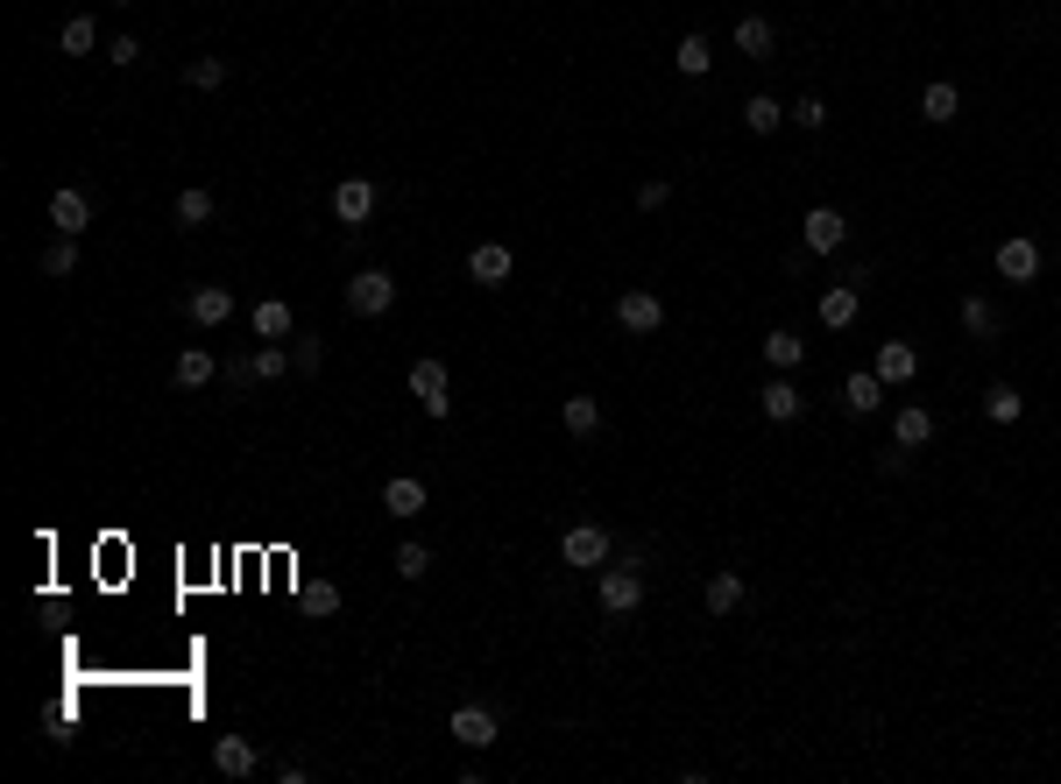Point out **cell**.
<instances>
[{
  "label": "cell",
  "mask_w": 1061,
  "mask_h": 784,
  "mask_svg": "<svg viewBox=\"0 0 1061 784\" xmlns=\"http://www.w3.org/2000/svg\"><path fill=\"white\" fill-rule=\"evenodd\" d=\"M390 305H397V276H390V269H362V276H347V311H354V319H382Z\"/></svg>",
  "instance_id": "1"
},
{
  "label": "cell",
  "mask_w": 1061,
  "mask_h": 784,
  "mask_svg": "<svg viewBox=\"0 0 1061 784\" xmlns=\"http://www.w3.org/2000/svg\"><path fill=\"white\" fill-rule=\"evenodd\" d=\"M594 601H602V615H637V601H645V572H637V566H609L602 586H594Z\"/></svg>",
  "instance_id": "2"
},
{
  "label": "cell",
  "mask_w": 1061,
  "mask_h": 784,
  "mask_svg": "<svg viewBox=\"0 0 1061 784\" xmlns=\"http://www.w3.org/2000/svg\"><path fill=\"white\" fill-rule=\"evenodd\" d=\"M842 240H849V219L835 213V205H814V213L800 219V248L806 254H842Z\"/></svg>",
  "instance_id": "3"
},
{
  "label": "cell",
  "mask_w": 1061,
  "mask_h": 784,
  "mask_svg": "<svg viewBox=\"0 0 1061 784\" xmlns=\"http://www.w3.org/2000/svg\"><path fill=\"white\" fill-rule=\"evenodd\" d=\"M411 396H417V411H425V417H446V411H453V382H446L439 360H411Z\"/></svg>",
  "instance_id": "4"
},
{
  "label": "cell",
  "mask_w": 1061,
  "mask_h": 784,
  "mask_svg": "<svg viewBox=\"0 0 1061 784\" xmlns=\"http://www.w3.org/2000/svg\"><path fill=\"white\" fill-rule=\"evenodd\" d=\"M213 771L220 777H256L262 771V749L248 735H213Z\"/></svg>",
  "instance_id": "5"
},
{
  "label": "cell",
  "mask_w": 1061,
  "mask_h": 784,
  "mask_svg": "<svg viewBox=\"0 0 1061 784\" xmlns=\"http://www.w3.org/2000/svg\"><path fill=\"white\" fill-rule=\"evenodd\" d=\"M510 269H517V254L503 248V240H482V248L468 254V276L482 283V290H503V283H510Z\"/></svg>",
  "instance_id": "6"
},
{
  "label": "cell",
  "mask_w": 1061,
  "mask_h": 784,
  "mask_svg": "<svg viewBox=\"0 0 1061 784\" xmlns=\"http://www.w3.org/2000/svg\"><path fill=\"white\" fill-rule=\"evenodd\" d=\"M616 325H623V333H659V325H665V305L651 290H623L616 297Z\"/></svg>",
  "instance_id": "7"
},
{
  "label": "cell",
  "mask_w": 1061,
  "mask_h": 784,
  "mask_svg": "<svg viewBox=\"0 0 1061 784\" xmlns=\"http://www.w3.org/2000/svg\"><path fill=\"white\" fill-rule=\"evenodd\" d=\"M185 319H191V325H205V333H220V325L234 319V290H220V283L191 290V297H185Z\"/></svg>",
  "instance_id": "8"
},
{
  "label": "cell",
  "mask_w": 1061,
  "mask_h": 784,
  "mask_svg": "<svg viewBox=\"0 0 1061 784\" xmlns=\"http://www.w3.org/2000/svg\"><path fill=\"white\" fill-rule=\"evenodd\" d=\"M368 213H376V185H368V177H340V185H333V219L362 226Z\"/></svg>",
  "instance_id": "9"
},
{
  "label": "cell",
  "mask_w": 1061,
  "mask_h": 784,
  "mask_svg": "<svg viewBox=\"0 0 1061 784\" xmlns=\"http://www.w3.org/2000/svg\"><path fill=\"white\" fill-rule=\"evenodd\" d=\"M871 368H877V382H885V389H906V382L920 375V354H913L906 340H885V346H877V360H871Z\"/></svg>",
  "instance_id": "10"
},
{
  "label": "cell",
  "mask_w": 1061,
  "mask_h": 784,
  "mask_svg": "<svg viewBox=\"0 0 1061 784\" xmlns=\"http://www.w3.org/2000/svg\"><path fill=\"white\" fill-rule=\"evenodd\" d=\"M559 559H566V566H602V559H609V531H594V523H574V531L559 537Z\"/></svg>",
  "instance_id": "11"
},
{
  "label": "cell",
  "mask_w": 1061,
  "mask_h": 784,
  "mask_svg": "<svg viewBox=\"0 0 1061 784\" xmlns=\"http://www.w3.org/2000/svg\"><path fill=\"white\" fill-rule=\"evenodd\" d=\"M757 411H765V417H771V425H793V417L806 411V396H800V389H793V382H786V375H771V382H765V389H757Z\"/></svg>",
  "instance_id": "12"
},
{
  "label": "cell",
  "mask_w": 1061,
  "mask_h": 784,
  "mask_svg": "<svg viewBox=\"0 0 1061 784\" xmlns=\"http://www.w3.org/2000/svg\"><path fill=\"white\" fill-rule=\"evenodd\" d=\"M382 509H390L397 523L425 516V480H417V474H397V480H382Z\"/></svg>",
  "instance_id": "13"
},
{
  "label": "cell",
  "mask_w": 1061,
  "mask_h": 784,
  "mask_svg": "<svg viewBox=\"0 0 1061 784\" xmlns=\"http://www.w3.org/2000/svg\"><path fill=\"white\" fill-rule=\"evenodd\" d=\"M496 714H488V706H460V714H453V743L460 749H496Z\"/></svg>",
  "instance_id": "14"
},
{
  "label": "cell",
  "mask_w": 1061,
  "mask_h": 784,
  "mask_svg": "<svg viewBox=\"0 0 1061 784\" xmlns=\"http://www.w3.org/2000/svg\"><path fill=\"white\" fill-rule=\"evenodd\" d=\"M248 325H256V340H297V311L283 305V297H262V305L248 311Z\"/></svg>",
  "instance_id": "15"
},
{
  "label": "cell",
  "mask_w": 1061,
  "mask_h": 784,
  "mask_svg": "<svg viewBox=\"0 0 1061 784\" xmlns=\"http://www.w3.org/2000/svg\"><path fill=\"white\" fill-rule=\"evenodd\" d=\"M998 276H1005V283H1034L1040 276V248H1034V240H998Z\"/></svg>",
  "instance_id": "16"
},
{
  "label": "cell",
  "mask_w": 1061,
  "mask_h": 784,
  "mask_svg": "<svg viewBox=\"0 0 1061 784\" xmlns=\"http://www.w3.org/2000/svg\"><path fill=\"white\" fill-rule=\"evenodd\" d=\"M50 226L79 240L85 226H93V199H85V191H57V199H50Z\"/></svg>",
  "instance_id": "17"
},
{
  "label": "cell",
  "mask_w": 1061,
  "mask_h": 784,
  "mask_svg": "<svg viewBox=\"0 0 1061 784\" xmlns=\"http://www.w3.org/2000/svg\"><path fill=\"white\" fill-rule=\"evenodd\" d=\"M877 403H885V382H877V368H857V375L842 382V411H849V417H871Z\"/></svg>",
  "instance_id": "18"
},
{
  "label": "cell",
  "mask_w": 1061,
  "mask_h": 784,
  "mask_svg": "<svg viewBox=\"0 0 1061 784\" xmlns=\"http://www.w3.org/2000/svg\"><path fill=\"white\" fill-rule=\"evenodd\" d=\"M821 325L828 333H842V325H857V283H835V290H821Z\"/></svg>",
  "instance_id": "19"
},
{
  "label": "cell",
  "mask_w": 1061,
  "mask_h": 784,
  "mask_svg": "<svg viewBox=\"0 0 1061 784\" xmlns=\"http://www.w3.org/2000/svg\"><path fill=\"white\" fill-rule=\"evenodd\" d=\"M736 50H743V57H757V64H765V57L779 50V28H771L765 14H743V22H736Z\"/></svg>",
  "instance_id": "20"
},
{
  "label": "cell",
  "mask_w": 1061,
  "mask_h": 784,
  "mask_svg": "<svg viewBox=\"0 0 1061 784\" xmlns=\"http://www.w3.org/2000/svg\"><path fill=\"white\" fill-rule=\"evenodd\" d=\"M892 439H899L906 452H920V446L934 439V411H920V403H906V411L892 417Z\"/></svg>",
  "instance_id": "21"
},
{
  "label": "cell",
  "mask_w": 1061,
  "mask_h": 784,
  "mask_svg": "<svg viewBox=\"0 0 1061 784\" xmlns=\"http://www.w3.org/2000/svg\"><path fill=\"white\" fill-rule=\"evenodd\" d=\"M672 64H680V79H708V71H715V43L708 36H680Z\"/></svg>",
  "instance_id": "22"
},
{
  "label": "cell",
  "mask_w": 1061,
  "mask_h": 784,
  "mask_svg": "<svg viewBox=\"0 0 1061 784\" xmlns=\"http://www.w3.org/2000/svg\"><path fill=\"white\" fill-rule=\"evenodd\" d=\"M1019 411H1026V396L1012 382H991V389H983V417H991V425H1019Z\"/></svg>",
  "instance_id": "23"
},
{
  "label": "cell",
  "mask_w": 1061,
  "mask_h": 784,
  "mask_svg": "<svg viewBox=\"0 0 1061 784\" xmlns=\"http://www.w3.org/2000/svg\"><path fill=\"white\" fill-rule=\"evenodd\" d=\"M786 114H793V107H779L771 93L743 99V128H751V134H779V120H786Z\"/></svg>",
  "instance_id": "24"
},
{
  "label": "cell",
  "mask_w": 1061,
  "mask_h": 784,
  "mask_svg": "<svg viewBox=\"0 0 1061 784\" xmlns=\"http://www.w3.org/2000/svg\"><path fill=\"white\" fill-rule=\"evenodd\" d=\"M170 375H177V389H205V382H213V354H205V346H185Z\"/></svg>",
  "instance_id": "25"
},
{
  "label": "cell",
  "mask_w": 1061,
  "mask_h": 784,
  "mask_svg": "<svg viewBox=\"0 0 1061 784\" xmlns=\"http://www.w3.org/2000/svg\"><path fill=\"white\" fill-rule=\"evenodd\" d=\"M566 431H574V439H594V431H602V403L594 396H566Z\"/></svg>",
  "instance_id": "26"
},
{
  "label": "cell",
  "mask_w": 1061,
  "mask_h": 784,
  "mask_svg": "<svg viewBox=\"0 0 1061 784\" xmlns=\"http://www.w3.org/2000/svg\"><path fill=\"white\" fill-rule=\"evenodd\" d=\"M57 43H64V57H93L99 50V22H93V14H71Z\"/></svg>",
  "instance_id": "27"
},
{
  "label": "cell",
  "mask_w": 1061,
  "mask_h": 784,
  "mask_svg": "<svg viewBox=\"0 0 1061 784\" xmlns=\"http://www.w3.org/2000/svg\"><path fill=\"white\" fill-rule=\"evenodd\" d=\"M920 114H928L934 128H948V120L963 114V93H955V85H928V93H920Z\"/></svg>",
  "instance_id": "28"
},
{
  "label": "cell",
  "mask_w": 1061,
  "mask_h": 784,
  "mask_svg": "<svg viewBox=\"0 0 1061 784\" xmlns=\"http://www.w3.org/2000/svg\"><path fill=\"white\" fill-rule=\"evenodd\" d=\"M743 608V580L736 572H715L708 580V615H736Z\"/></svg>",
  "instance_id": "29"
},
{
  "label": "cell",
  "mask_w": 1061,
  "mask_h": 784,
  "mask_svg": "<svg viewBox=\"0 0 1061 784\" xmlns=\"http://www.w3.org/2000/svg\"><path fill=\"white\" fill-rule=\"evenodd\" d=\"M185 85H191V93H213V85H227V57H191V64H185Z\"/></svg>",
  "instance_id": "30"
},
{
  "label": "cell",
  "mask_w": 1061,
  "mask_h": 784,
  "mask_svg": "<svg viewBox=\"0 0 1061 784\" xmlns=\"http://www.w3.org/2000/svg\"><path fill=\"white\" fill-rule=\"evenodd\" d=\"M963 333H969V340H998V311H991V297H969V305H963Z\"/></svg>",
  "instance_id": "31"
},
{
  "label": "cell",
  "mask_w": 1061,
  "mask_h": 784,
  "mask_svg": "<svg viewBox=\"0 0 1061 784\" xmlns=\"http://www.w3.org/2000/svg\"><path fill=\"white\" fill-rule=\"evenodd\" d=\"M71 269H79V240L57 234L50 248H43V276H71Z\"/></svg>",
  "instance_id": "32"
},
{
  "label": "cell",
  "mask_w": 1061,
  "mask_h": 784,
  "mask_svg": "<svg viewBox=\"0 0 1061 784\" xmlns=\"http://www.w3.org/2000/svg\"><path fill=\"white\" fill-rule=\"evenodd\" d=\"M800 354H806V340H793V333H771V340H765V360H771V375L800 368Z\"/></svg>",
  "instance_id": "33"
},
{
  "label": "cell",
  "mask_w": 1061,
  "mask_h": 784,
  "mask_svg": "<svg viewBox=\"0 0 1061 784\" xmlns=\"http://www.w3.org/2000/svg\"><path fill=\"white\" fill-rule=\"evenodd\" d=\"M397 580H425V572H432V545H417V537H411V545H397Z\"/></svg>",
  "instance_id": "34"
},
{
  "label": "cell",
  "mask_w": 1061,
  "mask_h": 784,
  "mask_svg": "<svg viewBox=\"0 0 1061 784\" xmlns=\"http://www.w3.org/2000/svg\"><path fill=\"white\" fill-rule=\"evenodd\" d=\"M205 219H213V191H199V185L177 191V226H205Z\"/></svg>",
  "instance_id": "35"
},
{
  "label": "cell",
  "mask_w": 1061,
  "mask_h": 784,
  "mask_svg": "<svg viewBox=\"0 0 1061 784\" xmlns=\"http://www.w3.org/2000/svg\"><path fill=\"white\" fill-rule=\"evenodd\" d=\"M291 368H297V360L283 354L276 340H269V346H256V382H276V375H291Z\"/></svg>",
  "instance_id": "36"
},
{
  "label": "cell",
  "mask_w": 1061,
  "mask_h": 784,
  "mask_svg": "<svg viewBox=\"0 0 1061 784\" xmlns=\"http://www.w3.org/2000/svg\"><path fill=\"white\" fill-rule=\"evenodd\" d=\"M297 601H305L311 615H340V586L333 580H305V594H297Z\"/></svg>",
  "instance_id": "37"
},
{
  "label": "cell",
  "mask_w": 1061,
  "mask_h": 784,
  "mask_svg": "<svg viewBox=\"0 0 1061 784\" xmlns=\"http://www.w3.org/2000/svg\"><path fill=\"white\" fill-rule=\"evenodd\" d=\"M291 360H297V375H319V368H326V340H297Z\"/></svg>",
  "instance_id": "38"
},
{
  "label": "cell",
  "mask_w": 1061,
  "mask_h": 784,
  "mask_svg": "<svg viewBox=\"0 0 1061 784\" xmlns=\"http://www.w3.org/2000/svg\"><path fill=\"white\" fill-rule=\"evenodd\" d=\"M793 120H800L806 134H821V128H828V99H814V93H806L800 107H793Z\"/></svg>",
  "instance_id": "39"
},
{
  "label": "cell",
  "mask_w": 1061,
  "mask_h": 784,
  "mask_svg": "<svg viewBox=\"0 0 1061 784\" xmlns=\"http://www.w3.org/2000/svg\"><path fill=\"white\" fill-rule=\"evenodd\" d=\"M134 57H142V43H134V36H114V43H107V64H114V71H128Z\"/></svg>",
  "instance_id": "40"
},
{
  "label": "cell",
  "mask_w": 1061,
  "mask_h": 784,
  "mask_svg": "<svg viewBox=\"0 0 1061 784\" xmlns=\"http://www.w3.org/2000/svg\"><path fill=\"white\" fill-rule=\"evenodd\" d=\"M672 199V185H659V177H651V185L645 191H637V205H645V213H659V205Z\"/></svg>",
  "instance_id": "41"
},
{
  "label": "cell",
  "mask_w": 1061,
  "mask_h": 784,
  "mask_svg": "<svg viewBox=\"0 0 1061 784\" xmlns=\"http://www.w3.org/2000/svg\"><path fill=\"white\" fill-rule=\"evenodd\" d=\"M227 382H234V389L256 382V354H248V360H227Z\"/></svg>",
  "instance_id": "42"
},
{
  "label": "cell",
  "mask_w": 1061,
  "mask_h": 784,
  "mask_svg": "<svg viewBox=\"0 0 1061 784\" xmlns=\"http://www.w3.org/2000/svg\"><path fill=\"white\" fill-rule=\"evenodd\" d=\"M114 8H134V0H114Z\"/></svg>",
  "instance_id": "43"
}]
</instances>
